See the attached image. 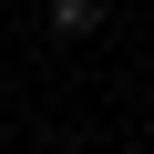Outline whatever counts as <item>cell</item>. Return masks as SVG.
Here are the masks:
<instances>
[{"mask_svg":"<svg viewBox=\"0 0 154 154\" xmlns=\"http://www.w3.org/2000/svg\"><path fill=\"white\" fill-rule=\"evenodd\" d=\"M103 11H113V0H41V21H51L62 41H93V31H103Z\"/></svg>","mask_w":154,"mask_h":154,"instance_id":"cell-1","label":"cell"}]
</instances>
